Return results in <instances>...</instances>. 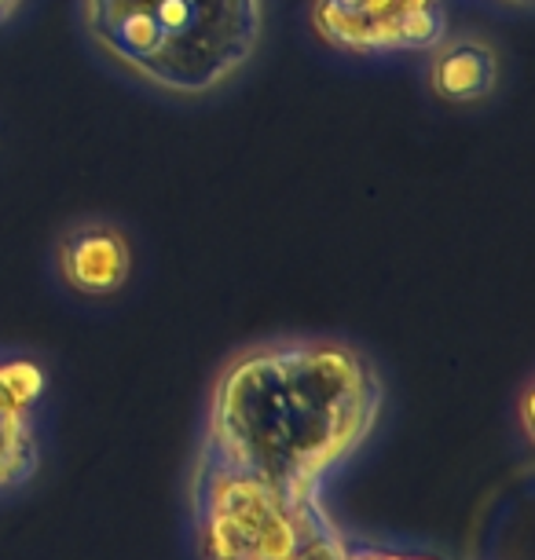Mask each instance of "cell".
<instances>
[{
  "label": "cell",
  "instance_id": "obj_1",
  "mask_svg": "<svg viewBox=\"0 0 535 560\" xmlns=\"http://www.w3.org/2000/svg\"><path fill=\"white\" fill-rule=\"evenodd\" d=\"M385 377L345 337H271L232 352L209 382L198 451L298 499L367 447L385 415Z\"/></svg>",
  "mask_w": 535,
  "mask_h": 560
},
{
  "label": "cell",
  "instance_id": "obj_2",
  "mask_svg": "<svg viewBox=\"0 0 535 560\" xmlns=\"http://www.w3.org/2000/svg\"><path fill=\"white\" fill-rule=\"evenodd\" d=\"M89 48L125 81L176 103L220 96L265 45L268 0H78Z\"/></svg>",
  "mask_w": 535,
  "mask_h": 560
},
{
  "label": "cell",
  "instance_id": "obj_3",
  "mask_svg": "<svg viewBox=\"0 0 535 560\" xmlns=\"http://www.w3.org/2000/svg\"><path fill=\"white\" fill-rule=\"evenodd\" d=\"M187 505L198 560H304L338 521L327 499L298 494L195 451Z\"/></svg>",
  "mask_w": 535,
  "mask_h": 560
},
{
  "label": "cell",
  "instance_id": "obj_4",
  "mask_svg": "<svg viewBox=\"0 0 535 560\" xmlns=\"http://www.w3.org/2000/svg\"><path fill=\"white\" fill-rule=\"evenodd\" d=\"M304 12L323 48L360 62L426 56L451 34L447 0H309Z\"/></svg>",
  "mask_w": 535,
  "mask_h": 560
},
{
  "label": "cell",
  "instance_id": "obj_5",
  "mask_svg": "<svg viewBox=\"0 0 535 560\" xmlns=\"http://www.w3.org/2000/svg\"><path fill=\"white\" fill-rule=\"evenodd\" d=\"M48 370L37 355L0 348V499L26 488L40 469V404Z\"/></svg>",
  "mask_w": 535,
  "mask_h": 560
},
{
  "label": "cell",
  "instance_id": "obj_6",
  "mask_svg": "<svg viewBox=\"0 0 535 560\" xmlns=\"http://www.w3.org/2000/svg\"><path fill=\"white\" fill-rule=\"evenodd\" d=\"M59 287L81 301H111L132 282V235L111 217H81L51 246Z\"/></svg>",
  "mask_w": 535,
  "mask_h": 560
},
{
  "label": "cell",
  "instance_id": "obj_7",
  "mask_svg": "<svg viewBox=\"0 0 535 560\" xmlns=\"http://www.w3.org/2000/svg\"><path fill=\"white\" fill-rule=\"evenodd\" d=\"M502 81V56L485 34H447L426 51V89L447 107H477Z\"/></svg>",
  "mask_w": 535,
  "mask_h": 560
},
{
  "label": "cell",
  "instance_id": "obj_8",
  "mask_svg": "<svg viewBox=\"0 0 535 560\" xmlns=\"http://www.w3.org/2000/svg\"><path fill=\"white\" fill-rule=\"evenodd\" d=\"M304 560H444L437 553H418V549H393L382 542H367V538L349 535L338 524L327 538H319L312 546V553Z\"/></svg>",
  "mask_w": 535,
  "mask_h": 560
},
{
  "label": "cell",
  "instance_id": "obj_9",
  "mask_svg": "<svg viewBox=\"0 0 535 560\" xmlns=\"http://www.w3.org/2000/svg\"><path fill=\"white\" fill-rule=\"evenodd\" d=\"M23 4H26V0H0V30H4L19 12H23Z\"/></svg>",
  "mask_w": 535,
  "mask_h": 560
},
{
  "label": "cell",
  "instance_id": "obj_10",
  "mask_svg": "<svg viewBox=\"0 0 535 560\" xmlns=\"http://www.w3.org/2000/svg\"><path fill=\"white\" fill-rule=\"evenodd\" d=\"M488 4H496V8H507V12H528L532 8V0H488Z\"/></svg>",
  "mask_w": 535,
  "mask_h": 560
}]
</instances>
